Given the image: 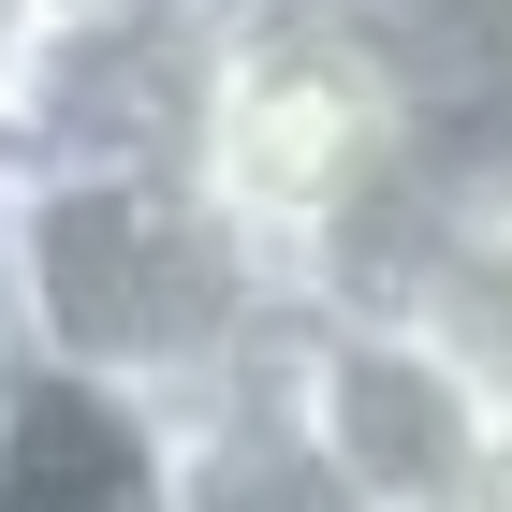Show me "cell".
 <instances>
[{
	"mask_svg": "<svg viewBox=\"0 0 512 512\" xmlns=\"http://www.w3.org/2000/svg\"><path fill=\"white\" fill-rule=\"evenodd\" d=\"M308 278L191 161H0V337L132 395H220Z\"/></svg>",
	"mask_w": 512,
	"mask_h": 512,
	"instance_id": "1",
	"label": "cell"
},
{
	"mask_svg": "<svg viewBox=\"0 0 512 512\" xmlns=\"http://www.w3.org/2000/svg\"><path fill=\"white\" fill-rule=\"evenodd\" d=\"M191 176L308 293H352L395 249V220L425 205L439 147H425V118H410V88H395V59L366 44L352 0H220Z\"/></svg>",
	"mask_w": 512,
	"mask_h": 512,
	"instance_id": "2",
	"label": "cell"
},
{
	"mask_svg": "<svg viewBox=\"0 0 512 512\" xmlns=\"http://www.w3.org/2000/svg\"><path fill=\"white\" fill-rule=\"evenodd\" d=\"M278 366H293V395L322 410V439L352 454V483H366L381 512H512V439H498V410H483L395 308L308 293V308L278 322Z\"/></svg>",
	"mask_w": 512,
	"mask_h": 512,
	"instance_id": "3",
	"label": "cell"
},
{
	"mask_svg": "<svg viewBox=\"0 0 512 512\" xmlns=\"http://www.w3.org/2000/svg\"><path fill=\"white\" fill-rule=\"evenodd\" d=\"M220 15H44L0 88V161H191Z\"/></svg>",
	"mask_w": 512,
	"mask_h": 512,
	"instance_id": "4",
	"label": "cell"
},
{
	"mask_svg": "<svg viewBox=\"0 0 512 512\" xmlns=\"http://www.w3.org/2000/svg\"><path fill=\"white\" fill-rule=\"evenodd\" d=\"M0 512H176V395L15 352V381H0Z\"/></svg>",
	"mask_w": 512,
	"mask_h": 512,
	"instance_id": "5",
	"label": "cell"
},
{
	"mask_svg": "<svg viewBox=\"0 0 512 512\" xmlns=\"http://www.w3.org/2000/svg\"><path fill=\"white\" fill-rule=\"evenodd\" d=\"M352 293L395 308L483 410H498V439H512V176H425V205L395 220V249L352 278Z\"/></svg>",
	"mask_w": 512,
	"mask_h": 512,
	"instance_id": "6",
	"label": "cell"
},
{
	"mask_svg": "<svg viewBox=\"0 0 512 512\" xmlns=\"http://www.w3.org/2000/svg\"><path fill=\"white\" fill-rule=\"evenodd\" d=\"M176 512H381V498L352 483V454L322 439V410L293 395V366L264 337L220 395L176 410Z\"/></svg>",
	"mask_w": 512,
	"mask_h": 512,
	"instance_id": "7",
	"label": "cell"
},
{
	"mask_svg": "<svg viewBox=\"0 0 512 512\" xmlns=\"http://www.w3.org/2000/svg\"><path fill=\"white\" fill-rule=\"evenodd\" d=\"M44 15H220V0H44Z\"/></svg>",
	"mask_w": 512,
	"mask_h": 512,
	"instance_id": "8",
	"label": "cell"
},
{
	"mask_svg": "<svg viewBox=\"0 0 512 512\" xmlns=\"http://www.w3.org/2000/svg\"><path fill=\"white\" fill-rule=\"evenodd\" d=\"M30 30H44V0H0V88H15V59H30Z\"/></svg>",
	"mask_w": 512,
	"mask_h": 512,
	"instance_id": "9",
	"label": "cell"
},
{
	"mask_svg": "<svg viewBox=\"0 0 512 512\" xmlns=\"http://www.w3.org/2000/svg\"><path fill=\"white\" fill-rule=\"evenodd\" d=\"M0 381H15V337H0Z\"/></svg>",
	"mask_w": 512,
	"mask_h": 512,
	"instance_id": "10",
	"label": "cell"
}]
</instances>
